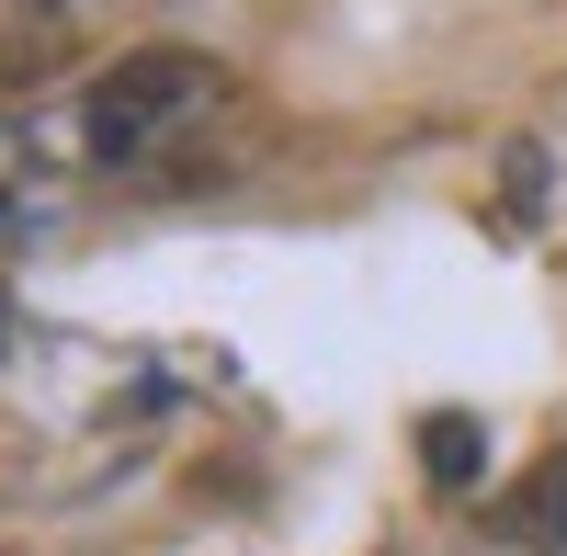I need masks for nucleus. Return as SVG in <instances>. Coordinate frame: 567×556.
I'll list each match as a JSON object with an SVG mask.
<instances>
[{
  "label": "nucleus",
  "instance_id": "nucleus-1",
  "mask_svg": "<svg viewBox=\"0 0 567 556\" xmlns=\"http://www.w3.org/2000/svg\"><path fill=\"white\" fill-rule=\"evenodd\" d=\"M216 103H227V69L205 58V45H136V58H114L103 80H91L80 148L103 171H136V159H159L182 125H205Z\"/></svg>",
  "mask_w": 567,
  "mask_h": 556
},
{
  "label": "nucleus",
  "instance_id": "nucleus-2",
  "mask_svg": "<svg viewBox=\"0 0 567 556\" xmlns=\"http://www.w3.org/2000/svg\"><path fill=\"white\" fill-rule=\"evenodd\" d=\"M488 534L523 545V556H567V443H545L534 466L488 500Z\"/></svg>",
  "mask_w": 567,
  "mask_h": 556
},
{
  "label": "nucleus",
  "instance_id": "nucleus-3",
  "mask_svg": "<svg viewBox=\"0 0 567 556\" xmlns=\"http://www.w3.org/2000/svg\"><path fill=\"white\" fill-rule=\"evenodd\" d=\"M420 466H432V488H477L488 477V432L465 421V409H432V421H420Z\"/></svg>",
  "mask_w": 567,
  "mask_h": 556
},
{
  "label": "nucleus",
  "instance_id": "nucleus-4",
  "mask_svg": "<svg viewBox=\"0 0 567 556\" xmlns=\"http://www.w3.org/2000/svg\"><path fill=\"white\" fill-rule=\"evenodd\" d=\"M0 227H12V205H0Z\"/></svg>",
  "mask_w": 567,
  "mask_h": 556
}]
</instances>
